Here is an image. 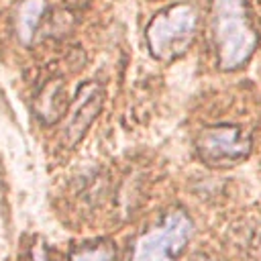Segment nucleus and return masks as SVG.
<instances>
[{"mask_svg":"<svg viewBox=\"0 0 261 261\" xmlns=\"http://www.w3.org/2000/svg\"><path fill=\"white\" fill-rule=\"evenodd\" d=\"M212 29L222 69H237L249 61L257 35L249 24L245 0H212Z\"/></svg>","mask_w":261,"mask_h":261,"instance_id":"obj_1","label":"nucleus"},{"mask_svg":"<svg viewBox=\"0 0 261 261\" xmlns=\"http://www.w3.org/2000/svg\"><path fill=\"white\" fill-rule=\"evenodd\" d=\"M198 10L192 4H175L159 12L147 27L149 49L157 59H171L194 39Z\"/></svg>","mask_w":261,"mask_h":261,"instance_id":"obj_2","label":"nucleus"},{"mask_svg":"<svg viewBox=\"0 0 261 261\" xmlns=\"http://www.w3.org/2000/svg\"><path fill=\"white\" fill-rule=\"evenodd\" d=\"M190 237V216L184 210H169L159 226L137 239L130 261H175L184 253Z\"/></svg>","mask_w":261,"mask_h":261,"instance_id":"obj_3","label":"nucleus"},{"mask_svg":"<svg viewBox=\"0 0 261 261\" xmlns=\"http://www.w3.org/2000/svg\"><path fill=\"white\" fill-rule=\"evenodd\" d=\"M251 143L234 126H214L198 137V153L210 165H232L249 155Z\"/></svg>","mask_w":261,"mask_h":261,"instance_id":"obj_4","label":"nucleus"},{"mask_svg":"<svg viewBox=\"0 0 261 261\" xmlns=\"http://www.w3.org/2000/svg\"><path fill=\"white\" fill-rule=\"evenodd\" d=\"M102 98H104V92L98 84H88L80 92V98L75 100V104L67 116V122H65V143L69 147L75 145L84 137V133L88 130V126L100 112Z\"/></svg>","mask_w":261,"mask_h":261,"instance_id":"obj_5","label":"nucleus"},{"mask_svg":"<svg viewBox=\"0 0 261 261\" xmlns=\"http://www.w3.org/2000/svg\"><path fill=\"white\" fill-rule=\"evenodd\" d=\"M43 12V0H24V4L20 6V14H18V33L22 41H29L39 16Z\"/></svg>","mask_w":261,"mask_h":261,"instance_id":"obj_6","label":"nucleus"},{"mask_svg":"<svg viewBox=\"0 0 261 261\" xmlns=\"http://www.w3.org/2000/svg\"><path fill=\"white\" fill-rule=\"evenodd\" d=\"M69 261H114V247L112 245H96L77 251Z\"/></svg>","mask_w":261,"mask_h":261,"instance_id":"obj_7","label":"nucleus"},{"mask_svg":"<svg viewBox=\"0 0 261 261\" xmlns=\"http://www.w3.org/2000/svg\"><path fill=\"white\" fill-rule=\"evenodd\" d=\"M33 261H51V259H49V253L45 251V247L39 245V247L35 249V253H33Z\"/></svg>","mask_w":261,"mask_h":261,"instance_id":"obj_8","label":"nucleus"},{"mask_svg":"<svg viewBox=\"0 0 261 261\" xmlns=\"http://www.w3.org/2000/svg\"><path fill=\"white\" fill-rule=\"evenodd\" d=\"M204 261H210V259H204Z\"/></svg>","mask_w":261,"mask_h":261,"instance_id":"obj_9","label":"nucleus"}]
</instances>
